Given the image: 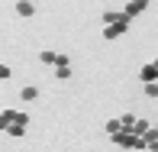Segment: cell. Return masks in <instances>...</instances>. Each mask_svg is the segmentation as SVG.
Returning <instances> with one entry per match:
<instances>
[{"label": "cell", "instance_id": "9", "mask_svg": "<svg viewBox=\"0 0 158 152\" xmlns=\"http://www.w3.org/2000/svg\"><path fill=\"white\" fill-rule=\"evenodd\" d=\"M119 123H123V129H129V133H132V126L139 123V117H135V113H123V117H119Z\"/></svg>", "mask_w": 158, "mask_h": 152}, {"label": "cell", "instance_id": "2", "mask_svg": "<svg viewBox=\"0 0 158 152\" xmlns=\"http://www.w3.org/2000/svg\"><path fill=\"white\" fill-rule=\"evenodd\" d=\"M145 7H148V0H126L123 13H126L129 20H132V16H139V13H145Z\"/></svg>", "mask_w": 158, "mask_h": 152}, {"label": "cell", "instance_id": "5", "mask_svg": "<svg viewBox=\"0 0 158 152\" xmlns=\"http://www.w3.org/2000/svg\"><path fill=\"white\" fill-rule=\"evenodd\" d=\"M119 20H126V13H123V10H103V26L119 23Z\"/></svg>", "mask_w": 158, "mask_h": 152}, {"label": "cell", "instance_id": "14", "mask_svg": "<svg viewBox=\"0 0 158 152\" xmlns=\"http://www.w3.org/2000/svg\"><path fill=\"white\" fill-rule=\"evenodd\" d=\"M6 133H10V136H23V133H26V126H10Z\"/></svg>", "mask_w": 158, "mask_h": 152}, {"label": "cell", "instance_id": "8", "mask_svg": "<svg viewBox=\"0 0 158 152\" xmlns=\"http://www.w3.org/2000/svg\"><path fill=\"white\" fill-rule=\"evenodd\" d=\"M19 97H23V100H35V97H39V88H35V84H26V88L19 91Z\"/></svg>", "mask_w": 158, "mask_h": 152}, {"label": "cell", "instance_id": "13", "mask_svg": "<svg viewBox=\"0 0 158 152\" xmlns=\"http://www.w3.org/2000/svg\"><path fill=\"white\" fill-rule=\"evenodd\" d=\"M145 94H148V97H158V81L155 84H145Z\"/></svg>", "mask_w": 158, "mask_h": 152}, {"label": "cell", "instance_id": "3", "mask_svg": "<svg viewBox=\"0 0 158 152\" xmlns=\"http://www.w3.org/2000/svg\"><path fill=\"white\" fill-rule=\"evenodd\" d=\"M139 78H142V84H155V81H158V68H155V62H152V65H142Z\"/></svg>", "mask_w": 158, "mask_h": 152}, {"label": "cell", "instance_id": "4", "mask_svg": "<svg viewBox=\"0 0 158 152\" xmlns=\"http://www.w3.org/2000/svg\"><path fill=\"white\" fill-rule=\"evenodd\" d=\"M16 13H19V16H32L35 3H32V0H16Z\"/></svg>", "mask_w": 158, "mask_h": 152}, {"label": "cell", "instance_id": "17", "mask_svg": "<svg viewBox=\"0 0 158 152\" xmlns=\"http://www.w3.org/2000/svg\"><path fill=\"white\" fill-rule=\"evenodd\" d=\"M152 152H158V149H152Z\"/></svg>", "mask_w": 158, "mask_h": 152}, {"label": "cell", "instance_id": "7", "mask_svg": "<svg viewBox=\"0 0 158 152\" xmlns=\"http://www.w3.org/2000/svg\"><path fill=\"white\" fill-rule=\"evenodd\" d=\"M106 136H110V139H113V136H119V133H123V123H119V120H106Z\"/></svg>", "mask_w": 158, "mask_h": 152}, {"label": "cell", "instance_id": "6", "mask_svg": "<svg viewBox=\"0 0 158 152\" xmlns=\"http://www.w3.org/2000/svg\"><path fill=\"white\" fill-rule=\"evenodd\" d=\"M13 120H16V110H10V107H6V110L0 113V126H3V129H10V126H13Z\"/></svg>", "mask_w": 158, "mask_h": 152}, {"label": "cell", "instance_id": "12", "mask_svg": "<svg viewBox=\"0 0 158 152\" xmlns=\"http://www.w3.org/2000/svg\"><path fill=\"white\" fill-rule=\"evenodd\" d=\"M26 123H29V117H26V113H16V120H13V126H26Z\"/></svg>", "mask_w": 158, "mask_h": 152}, {"label": "cell", "instance_id": "1", "mask_svg": "<svg viewBox=\"0 0 158 152\" xmlns=\"http://www.w3.org/2000/svg\"><path fill=\"white\" fill-rule=\"evenodd\" d=\"M129 29V16L126 20H119V23H110V26H103V39H119Z\"/></svg>", "mask_w": 158, "mask_h": 152}, {"label": "cell", "instance_id": "16", "mask_svg": "<svg viewBox=\"0 0 158 152\" xmlns=\"http://www.w3.org/2000/svg\"><path fill=\"white\" fill-rule=\"evenodd\" d=\"M155 129H158V123H155Z\"/></svg>", "mask_w": 158, "mask_h": 152}, {"label": "cell", "instance_id": "10", "mask_svg": "<svg viewBox=\"0 0 158 152\" xmlns=\"http://www.w3.org/2000/svg\"><path fill=\"white\" fill-rule=\"evenodd\" d=\"M148 129H152V123H148V120H139V123L132 126V133H135V136H145Z\"/></svg>", "mask_w": 158, "mask_h": 152}, {"label": "cell", "instance_id": "15", "mask_svg": "<svg viewBox=\"0 0 158 152\" xmlns=\"http://www.w3.org/2000/svg\"><path fill=\"white\" fill-rule=\"evenodd\" d=\"M155 68H158V59H155Z\"/></svg>", "mask_w": 158, "mask_h": 152}, {"label": "cell", "instance_id": "11", "mask_svg": "<svg viewBox=\"0 0 158 152\" xmlns=\"http://www.w3.org/2000/svg\"><path fill=\"white\" fill-rule=\"evenodd\" d=\"M55 78H61V81H64V78H71V65H61V68H55Z\"/></svg>", "mask_w": 158, "mask_h": 152}]
</instances>
